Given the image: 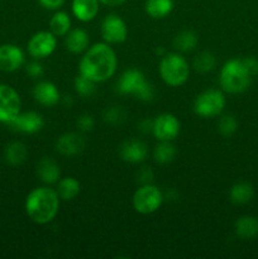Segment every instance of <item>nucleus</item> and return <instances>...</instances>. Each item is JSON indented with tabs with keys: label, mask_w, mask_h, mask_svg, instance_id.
<instances>
[{
	"label": "nucleus",
	"mask_w": 258,
	"mask_h": 259,
	"mask_svg": "<svg viewBox=\"0 0 258 259\" xmlns=\"http://www.w3.org/2000/svg\"><path fill=\"white\" fill-rule=\"evenodd\" d=\"M118 67V58L111 45L106 42L95 43L83 52L78 63L81 75L94 82H105L113 77Z\"/></svg>",
	"instance_id": "obj_1"
},
{
	"label": "nucleus",
	"mask_w": 258,
	"mask_h": 259,
	"mask_svg": "<svg viewBox=\"0 0 258 259\" xmlns=\"http://www.w3.org/2000/svg\"><path fill=\"white\" fill-rule=\"evenodd\" d=\"M61 199L52 187L42 186L32 190L25 199V211L35 224L45 225L58 214Z\"/></svg>",
	"instance_id": "obj_2"
},
{
	"label": "nucleus",
	"mask_w": 258,
	"mask_h": 259,
	"mask_svg": "<svg viewBox=\"0 0 258 259\" xmlns=\"http://www.w3.org/2000/svg\"><path fill=\"white\" fill-rule=\"evenodd\" d=\"M252 77L243 60L232 58L223 65L219 73V83L225 93L242 94L250 86Z\"/></svg>",
	"instance_id": "obj_3"
},
{
	"label": "nucleus",
	"mask_w": 258,
	"mask_h": 259,
	"mask_svg": "<svg viewBox=\"0 0 258 259\" xmlns=\"http://www.w3.org/2000/svg\"><path fill=\"white\" fill-rule=\"evenodd\" d=\"M116 91L121 95L136 96L141 101H152L154 98L153 85L137 68H129L121 73L116 82Z\"/></svg>",
	"instance_id": "obj_4"
},
{
	"label": "nucleus",
	"mask_w": 258,
	"mask_h": 259,
	"mask_svg": "<svg viewBox=\"0 0 258 259\" xmlns=\"http://www.w3.org/2000/svg\"><path fill=\"white\" fill-rule=\"evenodd\" d=\"M158 71L164 83L172 88L182 86L190 77L189 62L177 52H169L162 56Z\"/></svg>",
	"instance_id": "obj_5"
},
{
	"label": "nucleus",
	"mask_w": 258,
	"mask_h": 259,
	"mask_svg": "<svg viewBox=\"0 0 258 259\" xmlns=\"http://www.w3.org/2000/svg\"><path fill=\"white\" fill-rule=\"evenodd\" d=\"M227 105L224 93L217 89H209L196 96L194 101V111L200 118L219 116Z\"/></svg>",
	"instance_id": "obj_6"
},
{
	"label": "nucleus",
	"mask_w": 258,
	"mask_h": 259,
	"mask_svg": "<svg viewBox=\"0 0 258 259\" xmlns=\"http://www.w3.org/2000/svg\"><path fill=\"white\" fill-rule=\"evenodd\" d=\"M164 201L163 192L152 184L142 185L133 195V207L142 215L156 212Z\"/></svg>",
	"instance_id": "obj_7"
},
{
	"label": "nucleus",
	"mask_w": 258,
	"mask_h": 259,
	"mask_svg": "<svg viewBox=\"0 0 258 259\" xmlns=\"http://www.w3.org/2000/svg\"><path fill=\"white\" fill-rule=\"evenodd\" d=\"M22 100L12 86L0 83V123L10 124L20 113Z\"/></svg>",
	"instance_id": "obj_8"
},
{
	"label": "nucleus",
	"mask_w": 258,
	"mask_h": 259,
	"mask_svg": "<svg viewBox=\"0 0 258 259\" xmlns=\"http://www.w3.org/2000/svg\"><path fill=\"white\" fill-rule=\"evenodd\" d=\"M57 47V37L52 32L40 30L34 33L28 40V52L35 60L50 57Z\"/></svg>",
	"instance_id": "obj_9"
},
{
	"label": "nucleus",
	"mask_w": 258,
	"mask_h": 259,
	"mask_svg": "<svg viewBox=\"0 0 258 259\" xmlns=\"http://www.w3.org/2000/svg\"><path fill=\"white\" fill-rule=\"evenodd\" d=\"M100 33L104 42L109 45H119L128 37V27L119 15L109 14L101 22Z\"/></svg>",
	"instance_id": "obj_10"
},
{
	"label": "nucleus",
	"mask_w": 258,
	"mask_h": 259,
	"mask_svg": "<svg viewBox=\"0 0 258 259\" xmlns=\"http://www.w3.org/2000/svg\"><path fill=\"white\" fill-rule=\"evenodd\" d=\"M181 131V124L177 119L176 115L171 113H163L159 114L156 119L153 120V128H152V133H153L154 138L158 142L161 141H169L172 142Z\"/></svg>",
	"instance_id": "obj_11"
},
{
	"label": "nucleus",
	"mask_w": 258,
	"mask_h": 259,
	"mask_svg": "<svg viewBox=\"0 0 258 259\" xmlns=\"http://www.w3.org/2000/svg\"><path fill=\"white\" fill-rule=\"evenodd\" d=\"M25 62L24 52L18 46L5 43L0 46V70L4 72H14Z\"/></svg>",
	"instance_id": "obj_12"
},
{
	"label": "nucleus",
	"mask_w": 258,
	"mask_h": 259,
	"mask_svg": "<svg viewBox=\"0 0 258 259\" xmlns=\"http://www.w3.org/2000/svg\"><path fill=\"white\" fill-rule=\"evenodd\" d=\"M86 142L82 134L75 133V132H70V133H65L57 139L56 142V149L60 154L66 157L77 156L81 152L85 149Z\"/></svg>",
	"instance_id": "obj_13"
},
{
	"label": "nucleus",
	"mask_w": 258,
	"mask_h": 259,
	"mask_svg": "<svg viewBox=\"0 0 258 259\" xmlns=\"http://www.w3.org/2000/svg\"><path fill=\"white\" fill-rule=\"evenodd\" d=\"M15 131L25 134H34L42 131L45 125L43 116L37 111H25V113H19V115L9 124Z\"/></svg>",
	"instance_id": "obj_14"
},
{
	"label": "nucleus",
	"mask_w": 258,
	"mask_h": 259,
	"mask_svg": "<svg viewBox=\"0 0 258 259\" xmlns=\"http://www.w3.org/2000/svg\"><path fill=\"white\" fill-rule=\"evenodd\" d=\"M119 154L124 162L141 163L148 156V147L141 139H129L121 144Z\"/></svg>",
	"instance_id": "obj_15"
},
{
	"label": "nucleus",
	"mask_w": 258,
	"mask_h": 259,
	"mask_svg": "<svg viewBox=\"0 0 258 259\" xmlns=\"http://www.w3.org/2000/svg\"><path fill=\"white\" fill-rule=\"evenodd\" d=\"M33 98L43 106H55L60 103L61 94L51 81H40L33 88Z\"/></svg>",
	"instance_id": "obj_16"
},
{
	"label": "nucleus",
	"mask_w": 258,
	"mask_h": 259,
	"mask_svg": "<svg viewBox=\"0 0 258 259\" xmlns=\"http://www.w3.org/2000/svg\"><path fill=\"white\" fill-rule=\"evenodd\" d=\"M65 37L66 48H67L68 52L73 53V55L83 53L90 47V37H89L88 32L82 28L71 29Z\"/></svg>",
	"instance_id": "obj_17"
},
{
	"label": "nucleus",
	"mask_w": 258,
	"mask_h": 259,
	"mask_svg": "<svg viewBox=\"0 0 258 259\" xmlns=\"http://www.w3.org/2000/svg\"><path fill=\"white\" fill-rule=\"evenodd\" d=\"M99 0H72L71 9L75 18L80 22L88 23L95 19L99 13Z\"/></svg>",
	"instance_id": "obj_18"
},
{
	"label": "nucleus",
	"mask_w": 258,
	"mask_h": 259,
	"mask_svg": "<svg viewBox=\"0 0 258 259\" xmlns=\"http://www.w3.org/2000/svg\"><path fill=\"white\" fill-rule=\"evenodd\" d=\"M37 175L46 185L57 184L60 181L61 171L58 164L50 157H43L37 164Z\"/></svg>",
	"instance_id": "obj_19"
},
{
	"label": "nucleus",
	"mask_w": 258,
	"mask_h": 259,
	"mask_svg": "<svg viewBox=\"0 0 258 259\" xmlns=\"http://www.w3.org/2000/svg\"><path fill=\"white\" fill-rule=\"evenodd\" d=\"M235 234L244 240L254 239L258 237V219L252 215L240 217L234 225Z\"/></svg>",
	"instance_id": "obj_20"
},
{
	"label": "nucleus",
	"mask_w": 258,
	"mask_h": 259,
	"mask_svg": "<svg viewBox=\"0 0 258 259\" xmlns=\"http://www.w3.org/2000/svg\"><path fill=\"white\" fill-rule=\"evenodd\" d=\"M230 201L235 205H245L254 197V187L249 182H238L229 191Z\"/></svg>",
	"instance_id": "obj_21"
},
{
	"label": "nucleus",
	"mask_w": 258,
	"mask_h": 259,
	"mask_svg": "<svg viewBox=\"0 0 258 259\" xmlns=\"http://www.w3.org/2000/svg\"><path fill=\"white\" fill-rule=\"evenodd\" d=\"M175 7L174 0H146L144 9L146 13L153 19L166 18Z\"/></svg>",
	"instance_id": "obj_22"
},
{
	"label": "nucleus",
	"mask_w": 258,
	"mask_h": 259,
	"mask_svg": "<svg viewBox=\"0 0 258 259\" xmlns=\"http://www.w3.org/2000/svg\"><path fill=\"white\" fill-rule=\"evenodd\" d=\"M81 185L75 177H65V179H61L57 182V191L58 196L63 201H71V200L75 199L78 194H80Z\"/></svg>",
	"instance_id": "obj_23"
},
{
	"label": "nucleus",
	"mask_w": 258,
	"mask_h": 259,
	"mask_svg": "<svg viewBox=\"0 0 258 259\" xmlns=\"http://www.w3.org/2000/svg\"><path fill=\"white\" fill-rule=\"evenodd\" d=\"M71 30V18L66 12H56L50 19V32L56 37H65Z\"/></svg>",
	"instance_id": "obj_24"
},
{
	"label": "nucleus",
	"mask_w": 258,
	"mask_h": 259,
	"mask_svg": "<svg viewBox=\"0 0 258 259\" xmlns=\"http://www.w3.org/2000/svg\"><path fill=\"white\" fill-rule=\"evenodd\" d=\"M197 43H199V37H197L196 33L194 30H182L179 34L175 37L174 39V46L179 52L187 53L191 52L196 48Z\"/></svg>",
	"instance_id": "obj_25"
},
{
	"label": "nucleus",
	"mask_w": 258,
	"mask_h": 259,
	"mask_svg": "<svg viewBox=\"0 0 258 259\" xmlns=\"http://www.w3.org/2000/svg\"><path fill=\"white\" fill-rule=\"evenodd\" d=\"M27 147L20 142H13L5 148V159L10 166H20L27 159Z\"/></svg>",
	"instance_id": "obj_26"
},
{
	"label": "nucleus",
	"mask_w": 258,
	"mask_h": 259,
	"mask_svg": "<svg viewBox=\"0 0 258 259\" xmlns=\"http://www.w3.org/2000/svg\"><path fill=\"white\" fill-rule=\"evenodd\" d=\"M176 147L169 141H161L153 151V158L159 164H168L176 157Z\"/></svg>",
	"instance_id": "obj_27"
},
{
	"label": "nucleus",
	"mask_w": 258,
	"mask_h": 259,
	"mask_svg": "<svg viewBox=\"0 0 258 259\" xmlns=\"http://www.w3.org/2000/svg\"><path fill=\"white\" fill-rule=\"evenodd\" d=\"M192 66L197 72L207 73L214 70V67L217 66V57H215L214 53L204 51V52H200L195 56Z\"/></svg>",
	"instance_id": "obj_28"
},
{
	"label": "nucleus",
	"mask_w": 258,
	"mask_h": 259,
	"mask_svg": "<svg viewBox=\"0 0 258 259\" xmlns=\"http://www.w3.org/2000/svg\"><path fill=\"white\" fill-rule=\"evenodd\" d=\"M95 83L93 80L88 78L83 75H78L75 77L73 81V86H75L76 93L82 98H90L95 93Z\"/></svg>",
	"instance_id": "obj_29"
},
{
	"label": "nucleus",
	"mask_w": 258,
	"mask_h": 259,
	"mask_svg": "<svg viewBox=\"0 0 258 259\" xmlns=\"http://www.w3.org/2000/svg\"><path fill=\"white\" fill-rule=\"evenodd\" d=\"M238 129V121L234 115L230 114H225L218 121V132L222 134L223 137H232L233 134L237 132Z\"/></svg>",
	"instance_id": "obj_30"
},
{
	"label": "nucleus",
	"mask_w": 258,
	"mask_h": 259,
	"mask_svg": "<svg viewBox=\"0 0 258 259\" xmlns=\"http://www.w3.org/2000/svg\"><path fill=\"white\" fill-rule=\"evenodd\" d=\"M126 118V113L121 106H111V108L106 109L104 113V120L108 123L113 124V125H118L121 124Z\"/></svg>",
	"instance_id": "obj_31"
},
{
	"label": "nucleus",
	"mask_w": 258,
	"mask_h": 259,
	"mask_svg": "<svg viewBox=\"0 0 258 259\" xmlns=\"http://www.w3.org/2000/svg\"><path fill=\"white\" fill-rule=\"evenodd\" d=\"M76 124H77V128L80 129L81 132H91L94 129V126H95V120H94L93 116L89 115V114H82V115L77 119Z\"/></svg>",
	"instance_id": "obj_32"
},
{
	"label": "nucleus",
	"mask_w": 258,
	"mask_h": 259,
	"mask_svg": "<svg viewBox=\"0 0 258 259\" xmlns=\"http://www.w3.org/2000/svg\"><path fill=\"white\" fill-rule=\"evenodd\" d=\"M25 71H27L28 75L33 78H38V77H42L43 73H45V68H43V65L38 61H32L27 65L25 67Z\"/></svg>",
	"instance_id": "obj_33"
},
{
	"label": "nucleus",
	"mask_w": 258,
	"mask_h": 259,
	"mask_svg": "<svg viewBox=\"0 0 258 259\" xmlns=\"http://www.w3.org/2000/svg\"><path fill=\"white\" fill-rule=\"evenodd\" d=\"M137 179H138V182H141L142 185L152 184L154 179V174L151 167H142L137 172Z\"/></svg>",
	"instance_id": "obj_34"
},
{
	"label": "nucleus",
	"mask_w": 258,
	"mask_h": 259,
	"mask_svg": "<svg viewBox=\"0 0 258 259\" xmlns=\"http://www.w3.org/2000/svg\"><path fill=\"white\" fill-rule=\"evenodd\" d=\"M242 60L243 62H244L247 70L249 71L250 75L257 76L258 75V58L253 57V56H249V57L242 58Z\"/></svg>",
	"instance_id": "obj_35"
},
{
	"label": "nucleus",
	"mask_w": 258,
	"mask_h": 259,
	"mask_svg": "<svg viewBox=\"0 0 258 259\" xmlns=\"http://www.w3.org/2000/svg\"><path fill=\"white\" fill-rule=\"evenodd\" d=\"M37 2L39 3L40 7L48 10H58L65 4V0H37Z\"/></svg>",
	"instance_id": "obj_36"
},
{
	"label": "nucleus",
	"mask_w": 258,
	"mask_h": 259,
	"mask_svg": "<svg viewBox=\"0 0 258 259\" xmlns=\"http://www.w3.org/2000/svg\"><path fill=\"white\" fill-rule=\"evenodd\" d=\"M152 128H153V120H149V119H146V120H142L139 123V131L142 133H149L152 132Z\"/></svg>",
	"instance_id": "obj_37"
},
{
	"label": "nucleus",
	"mask_w": 258,
	"mask_h": 259,
	"mask_svg": "<svg viewBox=\"0 0 258 259\" xmlns=\"http://www.w3.org/2000/svg\"><path fill=\"white\" fill-rule=\"evenodd\" d=\"M99 2L106 7H119V5L124 4L126 0H99Z\"/></svg>",
	"instance_id": "obj_38"
}]
</instances>
